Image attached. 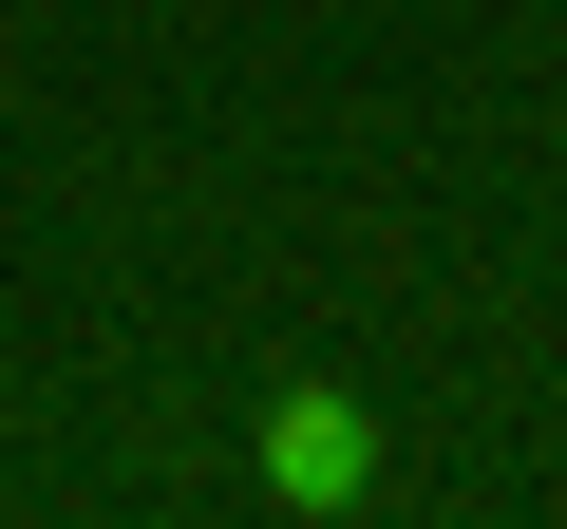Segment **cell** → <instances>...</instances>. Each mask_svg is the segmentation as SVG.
I'll return each mask as SVG.
<instances>
[{
  "label": "cell",
  "mask_w": 567,
  "mask_h": 529,
  "mask_svg": "<svg viewBox=\"0 0 567 529\" xmlns=\"http://www.w3.org/2000/svg\"><path fill=\"white\" fill-rule=\"evenodd\" d=\"M379 491V416L341 397V378H265V510H360Z\"/></svg>",
  "instance_id": "6da1fadb"
}]
</instances>
